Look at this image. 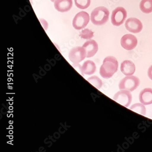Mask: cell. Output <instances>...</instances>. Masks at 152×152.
Listing matches in <instances>:
<instances>
[{
    "mask_svg": "<svg viewBox=\"0 0 152 152\" xmlns=\"http://www.w3.org/2000/svg\"><path fill=\"white\" fill-rule=\"evenodd\" d=\"M120 69L124 75L126 76L132 75L135 72V65L130 60H125L121 63Z\"/></svg>",
    "mask_w": 152,
    "mask_h": 152,
    "instance_id": "obj_12",
    "label": "cell"
},
{
    "mask_svg": "<svg viewBox=\"0 0 152 152\" xmlns=\"http://www.w3.org/2000/svg\"><path fill=\"white\" fill-rule=\"evenodd\" d=\"M125 25L127 30L134 34L140 33L143 28L141 21L134 18H129L127 19Z\"/></svg>",
    "mask_w": 152,
    "mask_h": 152,
    "instance_id": "obj_9",
    "label": "cell"
},
{
    "mask_svg": "<svg viewBox=\"0 0 152 152\" xmlns=\"http://www.w3.org/2000/svg\"><path fill=\"white\" fill-rule=\"evenodd\" d=\"M88 82L96 88L100 89L102 86V82L101 79L97 76H93L87 79Z\"/></svg>",
    "mask_w": 152,
    "mask_h": 152,
    "instance_id": "obj_17",
    "label": "cell"
},
{
    "mask_svg": "<svg viewBox=\"0 0 152 152\" xmlns=\"http://www.w3.org/2000/svg\"><path fill=\"white\" fill-rule=\"evenodd\" d=\"M139 101L144 105L152 104V89L145 88L141 91L139 96Z\"/></svg>",
    "mask_w": 152,
    "mask_h": 152,
    "instance_id": "obj_13",
    "label": "cell"
},
{
    "mask_svg": "<svg viewBox=\"0 0 152 152\" xmlns=\"http://www.w3.org/2000/svg\"><path fill=\"white\" fill-rule=\"evenodd\" d=\"M121 46L127 50L135 48L137 45V39L135 36L130 34L125 35L121 39Z\"/></svg>",
    "mask_w": 152,
    "mask_h": 152,
    "instance_id": "obj_8",
    "label": "cell"
},
{
    "mask_svg": "<svg viewBox=\"0 0 152 152\" xmlns=\"http://www.w3.org/2000/svg\"><path fill=\"white\" fill-rule=\"evenodd\" d=\"M127 17V12L123 7L115 8L112 12L111 22L114 26H121L124 23Z\"/></svg>",
    "mask_w": 152,
    "mask_h": 152,
    "instance_id": "obj_4",
    "label": "cell"
},
{
    "mask_svg": "<svg viewBox=\"0 0 152 152\" xmlns=\"http://www.w3.org/2000/svg\"><path fill=\"white\" fill-rule=\"evenodd\" d=\"M113 100L121 105L127 107L131 103L132 95L129 91L121 90L114 95Z\"/></svg>",
    "mask_w": 152,
    "mask_h": 152,
    "instance_id": "obj_6",
    "label": "cell"
},
{
    "mask_svg": "<svg viewBox=\"0 0 152 152\" xmlns=\"http://www.w3.org/2000/svg\"><path fill=\"white\" fill-rule=\"evenodd\" d=\"M54 7L56 10L61 12H65L69 11L73 6L72 0H56Z\"/></svg>",
    "mask_w": 152,
    "mask_h": 152,
    "instance_id": "obj_11",
    "label": "cell"
},
{
    "mask_svg": "<svg viewBox=\"0 0 152 152\" xmlns=\"http://www.w3.org/2000/svg\"><path fill=\"white\" fill-rule=\"evenodd\" d=\"M86 56V52L83 47H76L70 51L69 58L72 62L78 64L84 60Z\"/></svg>",
    "mask_w": 152,
    "mask_h": 152,
    "instance_id": "obj_7",
    "label": "cell"
},
{
    "mask_svg": "<svg viewBox=\"0 0 152 152\" xmlns=\"http://www.w3.org/2000/svg\"><path fill=\"white\" fill-rule=\"evenodd\" d=\"M141 11L146 14L152 12V0H142L139 5Z\"/></svg>",
    "mask_w": 152,
    "mask_h": 152,
    "instance_id": "obj_15",
    "label": "cell"
},
{
    "mask_svg": "<svg viewBox=\"0 0 152 152\" xmlns=\"http://www.w3.org/2000/svg\"><path fill=\"white\" fill-rule=\"evenodd\" d=\"M80 36L85 39H90L94 36V33L89 29H85L81 31Z\"/></svg>",
    "mask_w": 152,
    "mask_h": 152,
    "instance_id": "obj_19",
    "label": "cell"
},
{
    "mask_svg": "<svg viewBox=\"0 0 152 152\" xmlns=\"http://www.w3.org/2000/svg\"><path fill=\"white\" fill-rule=\"evenodd\" d=\"M90 21V16L86 12H79L74 18L73 26L76 30H80L87 26Z\"/></svg>",
    "mask_w": 152,
    "mask_h": 152,
    "instance_id": "obj_5",
    "label": "cell"
},
{
    "mask_svg": "<svg viewBox=\"0 0 152 152\" xmlns=\"http://www.w3.org/2000/svg\"><path fill=\"white\" fill-rule=\"evenodd\" d=\"M75 6L80 9L88 8L91 4V0H75Z\"/></svg>",
    "mask_w": 152,
    "mask_h": 152,
    "instance_id": "obj_18",
    "label": "cell"
},
{
    "mask_svg": "<svg viewBox=\"0 0 152 152\" xmlns=\"http://www.w3.org/2000/svg\"><path fill=\"white\" fill-rule=\"evenodd\" d=\"M74 68L76 69V71L79 73V74H80L82 76H84V73L82 72V69H81V66H80V64H74L73 65Z\"/></svg>",
    "mask_w": 152,
    "mask_h": 152,
    "instance_id": "obj_20",
    "label": "cell"
},
{
    "mask_svg": "<svg viewBox=\"0 0 152 152\" xmlns=\"http://www.w3.org/2000/svg\"><path fill=\"white\" fill-rule=\"evenodd\" d=\"M131 110L133 112H136L139 114L145 115L146 113V109L145 106L143 104L141 103H136L134 105H132L130 107Z\"/></svg>",
    "mask_w": 152,
    "mask_h": 152,
    "instance_id": "obj_16",
    "label": "cell"
},
{
    "mask_svg": "<svg viewBox=\"0 0 152 152\" xmlns=\"http://www.w3.org/2000/svg\"><path fill=\"white\" fill-rule=\"evenodd\" d=\"M140 80L138 77L129 75L121 80L119 84L120 90H125L133 91L137 89L140 85Z\"/></svg>",
    "mask_w": 152,
    "mask_h": 152,
    "instance_id": "obj_3",
    "label": "cell"
},
{
    "mask_svg": "<svg viewBox=\"0 0 152 152\" xmlns=\"http://www.w3.org/2000/svg\"><path fill=\"white\" fill-rule=\"evenodd\" d=\"M83 48L86 52V57L91 58L94 56L98 51V45L94 40L87 41L83 45Z\"/></svg>",
    "mask_w": 152,
    "mask_h": 152,
    "instance_id": "obj_10",
    "label": "cell"
},
{
    "mask_svg": "<svg viewBox=\"0 0 152 152\" xmlns=\"http://www.w3.org/2000/svg\"><path fill=\"white\" fill-rule=\"evenodd\" d=\"M148 75L149 79L152 80V65L150 66L148 71Z\"/></svg>",
    "mask_w": 152,
    "mask_h": 152,
    "instance_id": "obj_21",
    "label": "cell"
},
{
    "mask_svg": "<svg viewBox=\"0 0 152 152\" xmlns=\"http://www.w3.org/2000/svg\"><path fill=\"white\" fill-rule=\"evenodd\" d=\"M50 1L53 2H54V1H56V0H50Z\"/></svg>",
    "mask_w": 152,
    "mask_h": 152,
    "instance_id": "obj_22",
    "label": "cell"
},
{
    "mask_svg": "<svg viewBox=\"0 0 152 152\" xmlns=\"http://www.w3.org/2000/svg\"><path fill=\"white\" fill-rule=\"evenodd\" d=\"M82 72L84 74L91 75L95 73L96 70V65L95 63L91 60H87L81 66Z\"/></svg>",
    "mask_w": 152,
    "mask_h": 152,
    "instance_id": "obj_14",
    "label": "cell"
},
{
    "mask_svg": "<svg viewBox=\"0 0 152 152\" xmlns=\"http://www.w3.org/2000/svg\"><path fill=\"white\" fill-rule=\"evenodd\" d=\"M118 63L116 58L108 56L104 59L100 69V74L102 78L109 79L117 72Z\"/></svg>",
    "mask_w": 152,
    "mask_h": 152,
    "instance_id": "obj_1",
    "label": "cell"
},
{
    "mask_svg": "<svg viewBox=\"0 0 152 152\" xmlns=\"http://www.w3.org/2000/svg\"><path fill=\"white\" fill-rule=\"evenodd\" d=\"M110 12L104 7H99L93 10L91 13V20L96 26L104 25L109 19Z\"/></svg>",
    "mask_w": 152,
    "mask_h": 152,
    "instance_id": "obj_2",
    "label": "cell"
}]
</instances>
